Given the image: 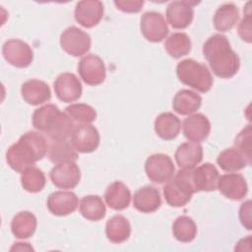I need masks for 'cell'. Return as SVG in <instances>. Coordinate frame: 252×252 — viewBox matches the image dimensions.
<instances>
[{
    "mask_svg": "<svg viewBox=\"0 0 252 252\" xmlns=\"http://www.w3.org/2000/svg\"><path fill=\"white\" fill-rule=\"evenodd\" d=\"M48 147L49 145L41 133L29 131L8 148L6 160L12 169L22 173L42 159L47 155Z\"/></svg>",
    "mask_w": 252,
    "mask_h": 252,
    "instance_id": "6da1fadb",
    "label": "cell"
},
{
    "mask_svg": "<svg viewBox=\"0 0 252 252\" xmlns=\"http://www.w3.org/2000/svg\"><path fill=\"white\" fill-rule=\"evenodd\" d=\"M203 54L213 73L220 78H231L239 70L240 59L223 34L210 36L203 45Z\"/></svg>",
    "mask_w": 252,
    "mask_h": 252,
    "instance_id": "7a4b0ae2",
    "label": "cell"
},
{
    "mask_svg": "<svg viewBox=\"0 0 252 252\" xmlns=\"http://www.w3.org/2000/svg\"><path fill=\"white\" fill-rule=\"evenodd\" d=\"M176 75L182 84L200 93H207L213 87L214 80L208 67L194 59L181 60L176 66Z\"/></svg>",
    "mask_w": 252,
    "mask_h": 252,
    "instance_id": "3957f363",
    "label": "cell"
},
{
    "mask_svg": "<svg viewBox=\"0 0 252 252\" xmlns=\"http://www.w3.org/2000/svg\"><path fill=\"white\" fill-rule=\"evenodd\" d=\"M192 170L180 168L163 186V196L169 206L183 207L196 193L192 182Z\"/></svg>",
    "mask_w": 252,
    "mask_h": 252,
    "instance_id": "277c9868",
    "label": "cell"
},
{
    "mask_svg": "<svg viewBox=\"0 0 252 252\" xmlns=\"http://www.w3.org/2000/svg\"><path fill=\"white\" fill-rule=\"evenodd\" d=\"M145 171L152 182L163 184L172 178L175 172V167L169 156L164 154H154L147 158Z\"/></svg>",
    "mask_w": 252,
    "mask_h": 252,
    "instance_id": "5b68a950",
    "label": "cell"
},
{
    "mask_svg": "<svg viewBox=\"0 0 252 252\" xmlns=\"http://www.w3.org/2000/svg\"><path fill=\"white\" fill-rule=\"evenodd\" d=\"M92 39L89 33L77 27H69L60 35V45L68 54L79 57L85 55L91 48Z\"/></svg>",
    "mask_w": 252,
    "mask_h": 252,
    "instance_id": "8992f818",
    "label": "cell"
},
{
    "mask_svg": "<svg viewBox=\"0 0 252 252\" xmlns=\"http://www.w3.org/2000/svg\"><path fill=\"white\" fill-rule=\"evenodd\" d=\"M4 59L14 67L26 68L33 60V51L25 41L17 38L8 39L2 46Z\"/></svg>",
    "mask_w": 252,
    "mask_h": 252,
    "instance_id": "52a82bcc",
    "label": "cell"
},
{
    "mask_svg": "<svg viewBox=\"0 0 252 252\" xmlns=\"http://www.w3.org/2000/svg\"><path fill=\"white\" fill-rule=\"evenodd\" d=\"M78 72L81 79L90 86L100 85L106 77V69L102 59L92 53L85 55L79 61Z\"/></svg>",
    "mask_w": 252,
    "mask_h": 252,
    "instance_id": "ba28073f",
    "label": "cell"
},
{
    "mask_svg": "<svg viewBox=\"0 0 252 252\" xmlns=\"http://www.w3.org/2000/svg\"><path fill=\"white\" fill-rule=\"evenodd\" d=\"M140 29L144 37L151 42L161 41L169 32L163 16L155 11H149L142 15Z\"/></svg>",
    "mask_w": 252,
    "mask_h": 252,
    "instance_id": "9c48e42d",
    "label": "cell"
},
{
    "mask_svg": "<svg viewBox=\"0 0 252 252\" xmlns=\"http://www.w3.org/2000/svg\"><path fill=\"white\" fill-rule=\"evenodd\" d=\"M99 133L91 124H79L75 126L70 142L79 153L88 154L95 151L99 145Z\"/></svg>",
    "mask_w": 252,
    "mask_h": 252,
    "instance_id": "30bf717a",
    "label": "cell"
},
{
    "mask_svg": "<svg viewBox=\"0 0 252 252\" xmlns=\"http://www.w3.org/2000/svg\"><path fill=\"white\" fill-rule=\"evenodd\" d=\"M52 183L61 189L75 188L81 179L79 165L75 161H66L55 164L49 172Z\"/></svg>",
    "mask_w": 252,
    "mask_h": 252,
    "instance_id": "8fae6325",
    "label": "cell"
},
{
    "mask_svg": "<svg viewBox=\"0 0 252 252\" xmlns=\"http://www.w3.org/2000/svg\"><path fill=\"white\" fill-rule=\"evenodd\" d=\"M54 92L59 100L73 102L82 95L83 88L80 80L73 73H62L54 82Z\"/></svg>",
    "mask_w": 252,
    "mask_h": 252,
    "instance_id": "7c38bea8",
    "label": "cell"
},
{
    "mask_svg": "<svg viewBox=\"0 0 252 252\" xmlns=\"http://www.w3.org/2000/svg\"><path fill=\"white\" fill-rule=\"evenodd\" d=\"M104 13L103 4L100 1L83 0L75 7V20L84 28L91 29L96 26L102 19Z\"/></svg>",
    "mask_w": 252,
    "mask_h": 252,
    "instance_id": "4fadbf2b",
    "label": "cell"
},
{
    "mask_svg": "<svg viewBox=\"0 0 252 252\" xmlns=\"http://www.w3.org/2000/svg\"><path fill=\"white\" fill-rule=\"evenodd\" d=\"M196 2L190 1H173L166 8L167 22L173 29L182 30L187 28L193 21V5Z\"/></svg>",
    "mask_w": 252,
    "mask_h": 252,
    "instance_id": "5bb4252c",
    "label": "cell"
},
{
    "mask_svg": "<svg viewBox=\"0 0 252 252\" xmlns=\"http://www.w3.org/2000/svg\"><path fill=\"white\" fill-rule=\"evenodd\" d=\"M217 187L224 197L234 201L243 199L248 192L247 182L240 173H226L220 176Z\"/></svg>",
    "mask_w": 252,
    "mask_h": 252,
    "instance_id": "9a60e30c",
    "label": "cell"
},
{
    "mask_svg": "<svg viewBox=\"0 0 252 252\" xmlns=\"http://www.w3.org/2000/svg\"><path fill=\"white\" fill-rule=\"evenodd\" d=\"M46 205L52 215L63 217L77 210L79 200L77 195L72 191H56L49 195Z\"/></svg>",
    "mask_w": 252,
    "mask_h": 252,
    "instance_id": "2e32d148",
    "label": "cell"
},
{
    "mask_svg": "<svg viewBox=\"0 0 252 252\" xmlns=\"http://www.w3.org/2000/svg\"><path fill=\"white\" fill-rule=\"evenodd\" d=\"M184 137L191 142L200 143L206 140L211 132V123L202 113L189 115L182 124Z\"/></svg>",
    "mask_w": 252,
    "mask_h": 252,
    "instance_id": "e0dca14e",
    "label": "cell"
},
{
    "mask_svg": "<svg viewBox=\"0 0 252 252\" xmlns=\"http://www.w3.org/2000/svg\"><path fill=\"white\" fill-rule=\"evenodd\" d=\"M219 178V170L210 162H206L192 170V182L196 192L216 190Z\"/></svg>",
    "mask_w": 252,
    "mask_h": 252,
    "instance_id": "ac0fdd59",
    "label": "cell"
},
{
    "mask_svg": "<svg viewBox=\"0 0 252 252\" xmlns=\"http://www.w3.org/2000/svg\"><path fill=\"white\" fill-rule=\"evenodd\" d=\"M21 94L24 100L31 105H39L51 98L49 86L45 82L36 79L25 82L22 85Z\"/></svg>",
    "mask_w": 252,
    "mask_h": 252,
    "instance_id": "d6986e66",
    "label": "cell"
},
{
    "mask_svg": "<svg viewBox=\"0 0 252 252\" xmlns=\"http://www.w3.org/2000/svg\"><path fill=\"white\" fill-rule=\"evenodd\" d=\"M161 205L158 189L154 186H144L139 188L133 196V206L141 213H154Z\"/></svg>",
    "mask_w": 252,
    "mask_h": 252,
    "instance_id": "ffe728a7",
    "label": "cell"
},
{
    "mask_svg": "<svg viewBox=\"0 0 252 252\" xmlns=\"http://www.w3.org/2000/svg\"><path fill=\"white\" fill-rule=\"evenodd\" d=\"M203 159V147L199 143L185 142L175 152V160L181 169H194Z\"/></svg>",
    "mask_w": 252,
    "mask_h": 252,
    "instance_id": "44dd1931",
    "label": "cell"
},
{
    "mask_svg": "<svg viewBox=\"0 0 252 252\" xmlns=\"http://www.w3.org/2000/svg\"><path fill=\"white\" fill-rule=\"evenodd\" d=\"M104 199L107 206L115 211H122L129 207L131 192L121 181H114L105 190Z\"/></svg>",
    "mask_w": 252,
    "mask_h": 252,
    "instance_id": "7402d4cb",
    "label": "cell"
},
{
    "mask_svg": "<svg viewBox=\"0 0 252 252\" xmlns=\"http://www.w3.org/2000/svg\"><path fill=\"white\" fill-rule=\"evenodd\" d=\"M61 113L55 104L43 105L34 110L32 117V126L45 135L57 123Z\"/></svg>",
    "mask_w": 252,
    "mask_h": 252,
    "instance_id": "603a6c76",
    "label": "cell"
},
{
    "mask_svg": "<svg viewBox=\"0 0 252 252\" xmlns=\"http://www.w3.org/2000/svg\"><path fill=\"white\" fill-rule=\"evenodd\" d=\"M202 104V97L190 90H180L172 100V107L180 115H190L196 112Z\"/></svg>",
    "mask_w": 252,
    "mask_h": 252,
    "instance_id": "cb8c5ba5",
    "label": "cell"
},
{
    "mask_svg": "<svg viewBox=\"0 0 252 252\" xmlns=\"http://www.w3.org/2000/svg\"><path fill=\"white\" fill-rule=\"evenodd\" d=\"M37 225L35 216L29 212L23 211L14 216L11 221V231L19 239H27L33 235Z\"/></svg>",
    "mask_w": 252,
    "mask_h": 252,
    "instance_id": "d4e9b609",
    "label": "cell"
},
{
    "mask_svg": "<svg viewBox=\"0 0 252 252\" xmlns=\"http://www.w3.org/2000/svg\"><path fill=\"white\" fill-rule=\"evenodd\" d=\"M181 129L179 118L171 112L159 114L155 120V131L157 135L165 141L175 139Z\"/></svg>",
    "mask_w": 252,
    "mask_h": 252,
    "instance_id": "484cf974",
    "label": "cell"
},
{
    "mask_svg": "<svg viewBox=\"0 0 252 252\" xmlns=\"http://www.w3.org/2000/svg\"><path fill=\"white\" fill-rule=\"evenodd\" d=\"M217 163L222 170L226 172H234L250 165L251 161L248 160L242 152L234 147L223 150L218 156Z\"/></svg>",
    "mask_w": 252,
    "mask_h": 252,
    "instance_id": "4316f807",
    "label": "cell"
},
{
    "mask_svg": "<svg viewBox=\"0 0 252 252\" xmlns=\"http://www.w3.org/2000/svg\"><path fill=\"white\" fill-rule=\"evenodd\" d=\"M105 234L112 243H122L126 241L131 234V225L129 220L122 215L111 217L105 224Z\"/></svg>",
    "mask_w": 252,
    "mask_h": 252,
    "instance_id": "83f0119b",
    "label": "cell"
},
{
    "mask_svg": "<svg viewBox=\"0 0 252 252\" xmlns=\"http://www.w3.org/2000/svg\"><path fill=\"white\" fill-rule=\"evenodd\" d=\"M239 19V11L233 3H225L220 6L213 19L214 27L219 32L230 31Z\"/></svg>",
    "mask_w": 252,
    "mask_h": 252,
    "instance_id": "f1b7e54d",
    "label": "cell"
},
{
    "mask_svg": "<svg viewBox=\"0 0 252 252\" xmlns=\"http://www.w3.org/2000/svg\"><path fill=\"white\" fill-rule=\"evenodd\" d=\"M47 158L54 164H58L66 161H75L78 158V154L71 142L68 140H58L51 141L48 147Z\"/></svg>",
    "mask_w": 252,
    "mask_h": 252,
    "instance_id": "f546056e",
    "label": "cell"
},
{
    "mask_svg": "<svg viewBox=\"0 0 252 252\" xmlns=\"http://www.w3.org/2000/svg\"><path fill=\"white\" fill-rule=\"evenodd\" d=\"M80 213L85 219L96 221L105 217L106 208L99 196L88 195L83 197L80 202Z\"/></svg>",
    "mask_w": 252,
    "mask_h": 252,
    "instance_id": "4dcf8cb0",
    "label": "cell"
},
{
    "mask_svg": "<svg viewBox=\"0 0 252 252\" xmlns=\"http://www.w3.org/2000/svg\"><path fill=\"white\" fill-rule=\"evenodd\" d=\"M191 39L185 32H174L167 37L164 48L168 55L173 58H180L191 51Z\"/></svg>",
    "mask_w": 252,
    "mask_h": 252,
    "instance_id": "1f68e13d",
    "label": "cell"
},
{
    "mask_svg": "<svg viewBox=\"0 0 252 252\" xmlns=\"http://www.w3.org/2000/svg\"><path fill=\"white\" fill-rule=\"evenodd\" d=\"M172 233L178 241L188 243L195 239L197 225L192 218L188 216H180L172 224Z\"/></svg>",
    "mask_w": 252,
    "mask_h": 252,
    "instance_id": "d6a6232c",
    "label": "cell"
},
{
    "mask_svg": "<svg viewBox=\"0 0 252 252\" xmlns=\"http://www.w3.org/2000/svg\"><path fill=\"white\" fill-rule=\"evenodd\" d=\"M46 183V178L41 169L32 165L22 172L21 184L30 193L40 192Z\"/></svg>",
    "mask_w": 252,
    "mask_h": 252,
    "instance_id": "836d02e7",
    "label": "cell"
},
{
    "mask_svg": "<svg viewBox=\"0 0 252 252\" xmlns=\"http://www.w3.org/2000/svg\"><path fill=\"white\" fill-rule=\"evenodd\" d=\"M65 112L73 121L80 124H90L96 119V111L86 103H74L65 108Z\"/></svg>",
    "mask_w": 252,
    "mask_h": 252,
    "instance_id": "e575fe53",
    "label": "cell"
},
{
    "mask_svg": "<svg viewBox=\"0 0 252 252\" xmlns=\"http://www.w3.org/2000/svg\"><path fill=\"white\" fill-rule=\"evenodd\" d=\"M234 146L240 152L244 154V156L251 161V125L248 124L245 128H243L239 134L235 137Z\"/></svg>",
    "mask_w": 252,
    "mask_h": 252,
    "instance_id": "d590c367",
    "label": "cell"
},
{
    "mask_svg": "<svg viewBox=\"0 0 252 252\" xmlns=\"http://www.w3.org/2000/svg\"><path fill=\"white\" fill-rule=\"evenodd\" d=\"M251 2H247L244 9V17L238 25V34L246 42H251Z\"/></svg>",
    "mask_w": 252,
    "mask_h": 252,
    "instance_id": "8d00e7d4",
    "label": "cell"
},
{
    "mask_svg": "<svg viewBox=\"0 0 252 252\" xmlns=\"http://www.w3.org/2000/svg\"><path fill=\"white\" fill-rule=\"evenodd\" d=\"M143 0H115L114 5L117 9L125 13H138L144 6Z\"/></svg>",
    "mask_w": 252,
    "mask_h": 252,
    "instance_id": "74e56055",
    "label": "cell"
},
{
    "mask_svg": "<svg viewBox=\"0 0 252 252\" xmlns=\"http://www.w3.org/2000/svg\"><path fill=\"white\" fill-rule=\"evenodd\" d=\"M239 220L241 224L247 229H252V220H251V201L247 200L241 204L239 209Z\"/></svg>",
    "mask_w": 252,
    "mask_h": 252,
    "instance_id": "f35d334b",
    "label": "cell"
},
{
    "mask_svg": "<svg viewBox=\"0 0 252 252\" xmlns=\"http://www.w3.org/2000/svg\"><path fill=\"white\" fill-rule=\"evenodd\" d=\"M11 251H22V250H33V248L30 245V243H23V242H17L14 243V246L10 249Z\"/></svg>",
    "mask_w": 252,
    "mask_h": 252,
    "instance_id": "ab89813d",
    "label": "cell"
}]
</instances>
